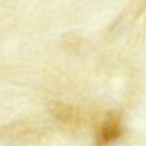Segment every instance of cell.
I'll list each match as a JSON object with an SVG mask.
<instances>
[{
    "label": "cell",
    "instance_id": "6da1fadb",
    "mask_svg": "<svg viewBox=\"0 0 146 146\" xmlns=\"http://www.w3.org/2000/svg\"><path fill=\"white\" fill-rule=\"evenodd\" d=\"M120 132L117 119L115 117H111L105 123L102 129V141L104 143L110 141L118 136Z\"/></svg>",
    "mask_w": 146,
    "mask_h": 146
}]
</instances>
